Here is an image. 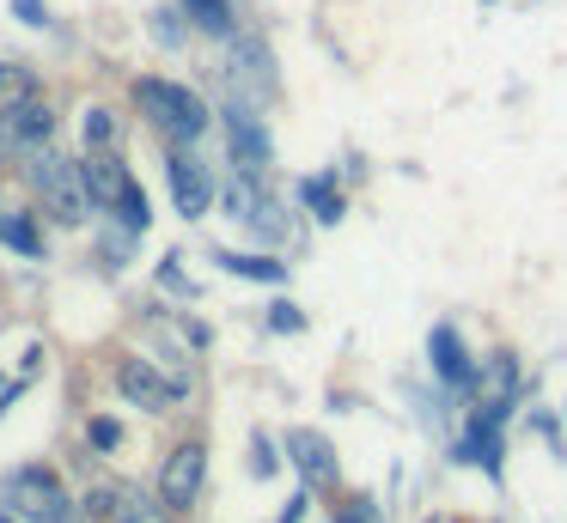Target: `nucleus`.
Wrapping results in <instances>:
<instances>
[{"label":"nucleus","instance_id":"1","mask_svg":"<svg viewBox=\"0 0 567 523\" xmlns=\"http://www.w3.org/2000/svg\"><path fill=\"white\" fill-rule=\"evenodd\" d=\"M135 104L147 109V122L165 140H202V134H208V104H202L196 92H184V85H172V80H141Z\"/></svg>","mask_w":567,"mask_h":523},{"label":"nucleus","instance_id":"2","mask_svg":"<svg viewBox=\"0 0 567 523\" xmlns=\"http://www.w3.org/2000/svg\"><path fill=\"white\" fill-rule=\"evenodd\" d=\"M31 182L43 189V201H50V213L62 219V226H80V219L92 213V195H86V177H80L74 158H55V153H38L31 146Z\"/></svg>","mask_w":567,"mask_h":523},{"label":"nucleus","instance_id":"3","mask_svg":"<svg viewBox=\"0 0 567 523\" xmlns=\"http://www.w3.org/2000/svg\"><path fill=\"white\" fill-rule=\"evenodd\" d=\"M13 511L25 523H68V493L50 469H19L13 474Z\"/></svg>","mask_w":567,"mask_h":523},{"label":"nucleus","instance_id":"4","mask_svg":"<svg viewBox=\"0 0 567 523\" xmlns=\"http://www.w3.org/2000/svg\"><path fill=\"white\" fill-rule=\"evenodd\" d=\"M202 474H208V450H202V444H177L172 457H165V474H159V505L165 511L196 505Z\"/></svg>","mask_w":567,"mask_h":523},{"label":"nucleus","instance_id":"5","mask_svg":"<svg viewBox=\"0 0 567 523\" xmlns=\"http://www.w3.org/2000/svg\"><path fill=\"white\" fill-rule=\"evenodd\" d=\"M518 396V365L513 353H494V359H482V377H476V420L482 426H501L506 408H513Z\"/></svg>","mask_w":567,"mask_h":523},{"label":"nucleus","instance_id":"6","mask_svg":"<svg viewBox=\"0 0 567 523\" xmlns=\"http://www.w3.org/2000/svg\"><path fill=\"white\" fill-rule=\"evenodd\" d=\"M233 92L245 97V104H262V97H275V55L257 43V36H238L233 43Z\"/></svg>","mask_w":567,"mask_h":523},{"label":"nucleus","instance_id":"7","mask_svg":"<svg viewBox=\"0 0 567 523\" xmlns=\"http://www.w3.org/2000/svg\"><path fill=\"white\" fill-rule=\"evenodd\" d=\"M226 140H233V165L238 170L269 165V134H262V122H257V104H245V97L226 104Z\"/></svg>","mask_w":567,"mask_h":523},{"label":"nucleus","instance_id":"8","mask_svg":"<svg viewBox=\"0 0 567 523\" xmlns=\"http://www.w3.org/2000/svg\"><path fill=\"white\" fill-rule=\"evenodd\" d=\"M116 389H123L135 408H147V414H165L177 396H184V384H165L147 359H123V365H116Z\"/></svg>","mask_w":567,"mask_h":523},{"label":"nucleus","instance_id":"9","mask_svg":"<svg viewBox=\"0 0 567 523\" xmlns=\"http://www.w3.org/2000/svg\"><path fill=\"white\" fill-rule=\"evenodd\" d=\"M226 213L245 219V226L257 231V238H281V231H287L281 219H275V201L257 189V182H250V170H238V177L226 182Z\"/></svg>","mask_w":567,"mask_h":523},{"label":"nucleus","instance_id":"10","mask_svg":"<svg viewBox=\"0 0 567 523\" xmlns=\"http://www.w3.org/2000/svg\"><path fill=\"white\" fill-rule=\"evenodd\" d=\"M287 457H293L299 474H306V487H336V450H330L323 432H311V426L287 432Z\"/></svg>","mask_w":567,"mask_h":523},{"label":"nucleus","instance_id":"11","mask_svg":"<svg viewBox=\"0 0 567 523\" xmlns=\"http://www.w3.org/2000/svg\"><path fill=\"white\" fill-rule=\"evenodd\" d=\"M92 505H99V517H111V523H172V511H165L153 493H141V487H104Z\"/></svg>","mask_w":567,"mask_h":523},{"label":"nucleus","instance_id":"12","mask_svg":"<svg viewBox=\"0 0 567 523\" xmlns=\"http://www.w3.org/2000/svg\"><path fill=\"white\" fill-rule=\"evenodd\" d=\"M172 201H177V213H189V219H202L214 207V177L202 170V158H189V153L172 158Z\"/></svg>","mask_w":567,"mask_h":523},{"label":"nucleus","instance_id":"13","mask_svg":"<svg viewBox=\"0 0 567 523\" xmlns=\"http://www.w3.org/2000/svg\"><path fill=\"white\" fill-rule=\"evenodd\" d=\"M0 128H7V146L31 153V146H43V140H50L55 116H50V104H38V97H19L13 109H0Z\"/></svg>","mask_w":567,"mask_h":523},{"label":"nucleus","instance_id":"14","mask_svg":"<svg viewBox=\"0 0 567 523\" xmlns=\"http://www.w3.org/2000/svg\"><path fill=\"white\" fill-rule=\"evenodd\" d=\"M80 177H86V195H92V207H116V201H123V189L135 182V177H128V170L116 165L111 153H92L86 165H80Z\"/></svg>","mask_w":567,"mask_h":523},{"label":"nucleus","instance_id":"15","mask_svg":"<svg viewBox=\"0 0 567 523\" xmlns=\"http://www.w3.org/2000/svg\"><path fill=\"white\" fill-rule=\"evenodd\" d=\"M427 347H433V372H440L445 384H470V377H476V372H470L464 341H457V328H445V323H440V328H433Z\"/></svg>","mask_w":567,"mask_h":523},{"label":"nucleus","instance_id":"16","mask_svg":"<svg viewBox=\"0 0 567 523\" xmlns=\"http://www.w3.org/2000/svg\"><path fill=\"white\" fill-rule=\"evenodd\" d=\"M177 7H184V19L196 24V31L233 36V0H177Z\"/></svg>","mask_w":567,"mask_h":523},{"label":"nucleus","instance_id":"17","mask_svg":"<svg viewBox=\"0 0 567 523\" xmlns=\"http://www.w3.org/2000/svg\"><path fill=\"white\" fill-rule=\"evenodd\" d=\"M214 262L233 268V274H245V280H269V286H281V280H287V268L275 262V255H238V250H220Z\"/></svg>","mask_w":567,"mask_h":523},{"label":"nucleus","instance_id":"18","mask_svg":"<svg viewBox=\"0 0 567 523\" xmlns=\"http://www.w3.org/2000/svg\"><path fill=\"white\" fill-rule=\"evenodd\" d=\"M0 243L19 255H43V238L38 226H31V213H0Z\"/></svg>","mask_w":567,"mask_h":523},{"label":"nucleus","instance_id":"19","mask_svg":"<svg viewBox=\"0 0 567 523\" xmlns=\"http://www.w3.org/2000/svg\"><path fill=\"white\" fill-rule=\"evenodd\" d=\"M299 195H306V207L323 219V226H336V219H342V195H336L330 177H306V182H299Z\"/></svg>","mask_w":567,"mask_h":523},{"label":"nucleus","instance_id":"20","mask_svg":"<svg viewBox=\"0 0 567 523\" xmlns=\"http://www.w3.org/2000/svg\"><path fill=\"white\" fill-rule=\"evenodd\" d=\"M464 462H476V469H501V438H494V426H470V438H464Z\"/></svg>","mask_w":567,"mask_h":523},{"label":"nucleus","instance_id":"21","mask_svg":"<svg viewBox=\"0 0 567 523\" xmlns=\"http://www.w3.org/2000/svg\"><path fill=\"white\" fill-rule=\"evenodd\" d=\"M19 97H31V73L13 67V61H0V109H13Z\"/></svg>","mask_w":567,"mask_h":523},{"label":"nucleus","instance_id":"22","mask_svg":"<svg viewBox=\"0 0 567 523\" xmlns=\"http://www.w3.org/2000/svg\"><path fill=\"white\" fill-rule=\"evenodd\" d=\"M111 140H116V116L111 109H86V146L92 153H111Z\"/></svg>","mask_w":567,"mask_h":523},{"label":"nucleus","instance_id":"23","mask_svg":"<svg viewBox=\"0 0 567 523\" xmlns=\"http://www.w3.org/2000/svg\"><path fill=\"white\" fill-rule=\"evenodd\" d=\"M159 286H172L177 299H196V280H189L184 268H177V255H165V262H159Z\"/></svg>","mask_w":567,"mask_h":523},{"label":"nucleus","instance_id":"24","mask_svg":"<svg viewBox=\"0 0 567 523\" xmlns=\"http://www.w3.org/2000/svg\"><path fill=\"white\" fill-rule=\"evenodd\" d=\"M147 219H153V213H147V195H141L135 182H128V189H123V226H128V231H141Z\"/></svg>","mask_w":567,"mask_h":523},{"label":"nucleus","instance_id":"25","mask_svg":"<svg viewBox=\"0 0 567 523\" xmlns=\"http://www.w3.org/2000/svg\"><path fill=\"white\" fill-rule=\"evenodd\" d=\"M269 328H281V335H299V328H306V311H299V304H275V311H269Z\"/></svg>","mask_w":567,"mask_h":523},{"label":"nucleus","instance_id":"26","mask_svg":"<svg viewBox=\"0 0 567 523\" xmlns=\"http://www.w3.org/2000/svg\"><path fill=\"white\" fill-rule=\"evenodd\" d=\"M92 444H99V450H116V444H123V432H116V420H92Z\"/></svg>","mask_w":567,"mask_h":523},{"label":"nucleus","instance_id":"27","mask_svg":"<svg viewBox=\"0 0 567 523\" xmlns=\"http://www.w3.org/2000/svg\"><path fill=\"white\" fill-rule=\"evenodd\" d=\"M342 523H379V511H372V499H348V505H342Z\"/></svg>","mask_w":567,"mask_h":523},{"label":"nucleus","instance_id":"28","mask_svg":"<svg viewBox=\"0 0 567 523\" xmlns=\"http://www.w3.org/2000/svg\"><path fill=\"white\" fill-rule=\"evenodd\" d=\"M13 12L25 24H50V12H43V0H13Z\"/></svg>","mask_w":567,"mask_h":523},{"label":"nucleus","instance_id":"29","mask_svg":"<svg viewBox=\"0 0 567 523\" xmlns=\"http://www.w3.org/2000/svg\"><path fill=\"white\" fill-rule=\"evenodd\" d=\"M250 469H257V474H275V444H269V438H257V457H250Z\"/></svg>","mask_w":567,"mask_h":523},{"label":"nucleus","instance_id":"30","mask_svg":"<svg viewBox=\"0 0 567 523\" xmlns=\"http://www.w3.org/2000/svg\"><path fill=\"white\" fill-rule=\"evenodd\" d=\"M153 36H165V43H177V36H184V31H177V12H159V24H153Z\"/></svg>","mask_w":567,"mask_h":523},{"label":"nucleus","instance_id":"31","mask_svg":"<svg viewBox=\"0 0 567 523\" xmlns=\"http://www.w3.org/2000/svg\"><path fill=\"white\" fill-rule=\"evenodd\" d=\"M299 517H306V493H293V499H287V511H281L275 523H299Z\"/></svg>","mask_w":567,"mask_h":523},{"label":"nucleus","instance_id":"32","mask_svg":"<svg viewBox=\"0 0 567 523\" xmlns=\"http://www.w3.org/2000/svg\"><path fill=\"white\" fill-rule=\"evenodd\" d=\"M0 523H13V517H0Z\"/></svg>","mask_w":567,"mask_h":523}]
</instances>
